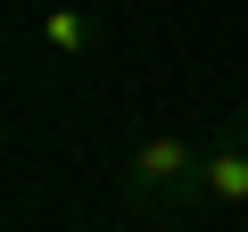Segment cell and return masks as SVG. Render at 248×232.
<instances>
[{"label":"cell","instance_id":"cell-1","mask_svg":"<svg viewBox=\"0 0 248 232\" xmlns=\"http://www.w3.org/2000/svg\"><path fill=\"white\" fill-rule=\"evenodd\" d=\"M199 166H207V141H190V133H149L133 158H124V191L149 199V207H182V199H199Z\"/></svg>","mask_w":248,"mask_h":232},{"label":"cell","instance_id":"cell-2","mask_svg":"<svg viewBox=\"0 0 248 232\" xmlns=\"http://www.w3.org/2000/svg\"><path fill=\"white\" fill-rule=\"evenodd\" d=\"M199 207H215V215H248V108H232L223 125H215V141H207Z\"/></svg>","mask_w":248,"mask_h":232},{"label":"cell","instance_id":"cell-3","mask_svg":"<svg viewBox=\"0 0 248 232\" xmlns=\"http://www.w3.org/2000/svg\"><path fill=\"white\" fill-rule=\"evenodd\" d=\"M42 42H50L58 58H83V50H91V17H83V9H50V17H42Z\"/></svg>","mask_w":248,"mask_h":232}]
</instances>
